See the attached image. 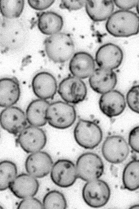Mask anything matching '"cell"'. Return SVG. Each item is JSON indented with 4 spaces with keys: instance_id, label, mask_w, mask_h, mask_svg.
I'll return each instance as SVG.
<instances>
[{
    "instance_id": "1",
    "label": "cell",
    "mask_w": 139,
    "mask_h": 209,
    "mask_svg": "<svg viewBox=\"0 0 139 209\" xmlns=\"http://www.w3.org/2000/svg\"><path fill=\"white\" fill-rule=\"evenodd\" d=\"M106 30L117 37H127L139 32V16L129 10H119L113 12L107 19Z\"/></svg>"
},
{
    "instance_id": "2",
    "label": "cell",
    "mask_w": 139,
    "mask_h": 209,
    "mask_svg": "<svg viewBox=\"0 0 139 209\" xmlns=\"http://www.w3.org/2000/svg\"><path fill=\"white\" fill-rule=\"evenodd\" d=\"M44 44L47 56L56 63L67 61L74 51L73 40L70 35L66 33L59 32L47 37Z\"/></svg>"
},
{
    "instance_id": "3",
    "label": "cell",
    "mask_w": 139,
    "mask_h": 209,
    "mask_svg": "<svg viewBox=\"0 0 139 209\" xmlns=\"http://www.w3.org/2000/svg\"><path fill=\"white\" fill-rule=\"evenodd\" d=\"M76 118L74 107L66 102L58 101L50 104L47 110V122L51 127L65 129L71 126Z\"/></svg>"
},
{
    "instance_id": "4",
    "label": "cell",
    "mask_w": 139,
    "mask_h": 209,
    "mask_svg": "<svg viewBox=\"0 0 139 209\" xmlns=\"http://www.w3.org/2000/svg\"><path fill=\"white\" fill-rule=\"evenodd\" d=\"M74 136L77 144L86 149H92L97 146L103 138L102 130L94 122L80 119L74 130Z\"/></svg>"
},
{
    "instance_id": "5",
    "label": "cell",
    "mask_w": 139,
    "mask_h": 209,
    "mask_svg": "<svg viewBox=\"0 0 139 209\" xmlns=\"http://www.w3.org/2000/svg\"><path fill=\"white\" fill-rule=\"evenodd\" d=\"M76 169L78 177L89 181L98 179L102 175L104 170L103 162L96 154L91 152L84 153L77 158Z\"/></svg>"
},
{
    "instance_id": "6",
    "label": "cell",
    "mask_w": 139,
    "mask_h": 209,
    "mask_svg": "<svg viewBox=\"0 0 139 209\" xmlns=\"http://www.w3.org/2000/svg\"><path fill=\"white\" fill-rule=\"evenodd\" d=\"M111 195L110 188L104 181L96 179L88 181L82 190L83 199L88 206L99 208L106 205Z\"/></svg>"
},
{
    "instance_id": "7",
    "label": "cell",
    "mask_w": 139,
    "mask_h": 209,
    "mask_svg": "<svg viewBox=\"0 0 139 209\" xmlns=\"http://www.w3.org/2000/svg\"><path fill=\"white\" fill-rule=\"evenodd\" d=\"M102 152L107 161L116 164L122 162L127 159L129 149L127 142L123 137L113 135L106 138L102 146Z\"/></svg>"
},
{
    "instance_id": "8",
    "label": "cell",
    "mask_w": 139,
    "mask_h": 209,
    "mask_svg": "<svg viewBox=\"0 0 139 209\" xmlns=\"http://www.w3.org/2000/svg\"><path fill=\"white\" fill-rule=\"evenodd\" d=\"M47 140L46 134L42 129L30 125L18 134L16 142L24 152L32 153L42 149Z\"/></svg>"
},
{
    "instance_id": "9",
    "label": "cell",
    "mask_w": 139,
    "mask_h": 209,
    "mask_svg": "<svg viewBox=\"0 0 139 209\" xmlns=\"http://www.w3.org/2000/svg\"><path fill=\"white\" fill-rule=\"evenodd\" d=\"M58 92L66 102L76 104L85 99L87 90L85 84L81 79L73 76L67 77L60 82Z\"/></svg>"
},
{
    "instance_id": "10",
    "label": "cell",
    "mask_w": 139,
    "mask_h": 209,
    "mask_svg": "<svg viewBox=\"0 0 139 209\" xmlns=\"http://www.w3.org/2000/svg\"><path fill=\"white\" fill-rule=\"evenodd\" d=\"M50 177L55 184L64 188L72 186L78 177L74 164L66 159H59L55 162L51 170Z\"/></svg>"
},
{
    "instance_id": "11",
    "label": "cell",
    "mask_w": 139,
    "mask_h": 209,
    "mask_svg": "<svg viewBox=\"0 0 139 209\" xmlns=\"http://www.w3.org/2000/svg\"><path fill=\"white\" fill-rule=\"evenodd\" d=\"M123 58V53L121 47L110 43L101 46L95 55V61L100 68L112 70L120 66Z\"/></svg>"
},
{
    "instance_id": "12",
    "label": "cell",
    "mask_w": 139,
    "mask_h": 209,
    "mask_svg": "<svg viewBox=\"0 0 139 209\" xmlns=\"http://www.w3.org/2000/svg\"><path fill=\"white\" fill-rule=\"evenodd\" d=\"M0 117L1 127L10 134L16 135L26 127V115L23 111L18 107H6L1 112Z\"/></svg>"
},
{
    "instance_id": "13",
    "label": "cell",
    "mask_w": 139,
    "mask_h": 209,
    "mask_svg": "<svg viewBox=\"0 0 139 209\" xmlns=\"http://www.w3.org/2000/svg\"><path fill=\"white\" fill-rule=\"evenodd\" d=\"M53 164L52 159L49 154L39 151L32 153L27 157L25 166L28 174L35 178H42L49 174Z\"/></svg>"
},
{
    "instance_id": "14",
    "label": "cell",
    "mask_w": 139,
    "mask_h": 209,
    "mask_svg": "<svg viewBox=\"0 0 139 209\" xmlns=\"http://www.w3.org/2000/svg\"><path fill=\"white\" fill-rule=\"evenodd\" d=\"M16 20H5L1 27V43L9 48L23 45L25 40V30L21 22Z\"/></svg>"
},
{
    "instance_id": "15",
    "label": "cell",
    "mask_w": 139,
    "mask_h": 209,
    "mask_svg": "<svg viewBox=\"0 0 139 209\" xmlns=\"http://www.w3.org/2000/svg\"><path fill=\"white\" fill-rule=\"evenodd\" d=\"M102 112L109 117L117 116L124 111L126 106L123 94L117 90H112L102 95L99 100Z\"/></svg>"
},
{
    "instance_id": "16",
    "label": "cell",
    "mask_w": 139,
    "mask_h": 209,
    "mask_svg": "<svg viewBox=\"0 0 139 209\" xmlns=\"http://www.w3.org/2000/svg\"><path fill=\"white\" fill-rule=\"evenodd\" d=\"M39 187L38 181L35 177L29 174L22 173L10 183L9 188L16 197L24 199L35 196Z\"/></svg>"
},
{
    "instance_id": "17",
    "label": "cell",
    "mask_w": 139,
    "mask_h": 209,
    "mask_svg": "<svg viewBox=\"0 0 139 209\" xmlns=\"http://www.w3.org/2000/svg\"><path fill=\"white\" fill-rule=\"evenodd\" d=\"M33 91L40 99L46 100L54 96L57 90L56 81L54 76L47 72L37 74L32 81Z\"/></svg>"
},
{
    "instance_id": "18",
    "label": "cell",
    "mask_w": 139,
    "mask_h": 209,
    "mask_svg": "<svg viewBox=\"0 0 139 209\" xmlns=\"http://www.w3.org/2000/svg\"><path fill=\"white\" fill-rule=\"evenodd\" d=\"M90 85L96 92L103 94L113 89L117 77L113 70L100 68L95 70L89 78Z\"/></svg>"
},
{
    "instance_id": "19",
    "label": "cell",
    "mask_w": 139,
    "mask_h": 209,
    "mask_svg": "<svg viewBox=\"0 0 139 209\" xmlns=\"http://www.w3.org/2000/svg\"><path fill=\"white\" fill-rule=\"evenodd\" d=\"M95 68L94 59L89 53L84 51L74 54L69 65L70 71L73 75L81 79L90 76Z\"/></svg>"
},
{
    "instance_id": "20",
    "label": "cell",
    "mask_w": 139,
    "mask_h": 209,
    "mask_svg": "<svg viewBox=\"0 0 139 209\" xmlns=\"http://www.w3.org/2000/svg\"><path fill=\"white\" fill-rule=\"evenodd\" d=\"M0 106L7 107L19 100L20 90L18 80L15 77L4 78L0 81Z\"/></svg>"
},
{
    "instance_id": "21",
    "label": "cell",
    "mask_w": 139,
    "mask_h": 209,
    "mask_svg": "<svg viewBox=\"0 0 139 209\" xmlns=\"http://www.w3.org/2000/svg\"><path fill=\"white\" fill-rule=\"evenodd\" d=\"M114 3L111 0L86 1V12L90 18L95 22L107 19L113 13Z\"/></svg>"
},
{
    "instance_id": "22",
    "label": "cell",
    "mask_w": 139,
    "mask_h": 209,
    "mask_svg": "<svg viewBox=\"0 0 139 209\" xmlns=\"http://www.w3.org/2000/svg\"><path fill=\"white\" fill-rule=\"evenodd\" d=\"M37 26L43 34L53 35L59 32L63 25L62 17L58 13L52 11L39 13L37 15Z\"/></svg>"
},
{
    "instance_id": "23",
    "label": "cell",
    "mask_w": 139,
    "mask_h": 209,
    "mask_svg": "<svg viewBox=\"0 0 139 209\" xmlns=\"http://www.w3.org/2000/svg\"><path fill=\"white\" fill-rule=\"evenodd\" d=\"M46 100L36 99L28 105L26 112L27 121L31 125L43 126L47 122L46 112L49 105Z\"/></svg>"
},
{
    "instance_id": "24",
    "label": "cell",
    "mask_w": 139,
    "mask_h": 209,
    "mask_svg": "<svg viewBox=\"0 0 139 209\" xmlns=\"http://www.w3.org/2000/svg\"><path fill=\"white\" fill-rule=\"evenodd\" d=\"M124 187L130 191L139 188V160L130 162L125 166L122 174Z\"/></svg>"
},
{
    "instance_id": "25",
    "label": "cell",
    "mask_w": 139,
    "mask_h": 209,
    "mask_svg": "<svg viewBox=\"0 0 139 209\" xmlns=\"http://www.w3.org/2000/svg\"><path fill=\"white\" fill-rule=\"evenodd\" d=\"M0 191H4L9 187L10 183L16 177L17 169L15 164L8 160L0 163Z\"/></svg>"
},
{
    "instance_id": "26",
    "label": "cell",
    "mask_w": 139,
    "mask_h": 209,
    "mask_svg": "<svg viewBox=\"0 0 139 209\" xmlns=\"http://www.w3.org/2000/svg\"><path fill=\"white\" fill-rule=\"evenodd\" d=\"M24 0H1V12L4 16L9 18L18 17L23 10Z\"/></svg>"
},
{
    "instance_id": "27",
    "label": "cell",
    "mask_w": 139,
    "mask_h": 209,
    "mask_svg": "<svg viewBox=\"0 0 139 209\" xmlns=\"http://www.w3.org/2000/svg\"><path fill=\"white\" fill-rule=\"evenodd\" d=\"M44 209L66 208L67 202L64 195L59 191L53 190L47 193L43 200Z\"/></svg>"
},
{
    "instance_id": "28",
    "label": "cell",
    "mask_w": 139,
    "mask_h": 209,
    "mask_svg": "<svg viewBox=\"0 0 139 209\" xmlns=\"http://www.w3.org/2000/svg\"><path fill=\"white\" fill-rule=\"evenodd\" d=\"M126 101L129 108L139 114V84L132 86L126 95Z\"/></svg>"
},
{
    "instance_id": "29",
    "label": "cell",
    "mask_w": 139,
    "mask_h": 209,
    "mask_svg": "<svg viewBox=\"0 0 139 209\" xmlns=\"http://www.w3.org/2000/svg\"><path fill=\"white\" fill-rule=\"evenodd\" d=\"M18 209H44L43 205L37 199L33 197L24 199L19 203Z\"/></svg>"
},
{
    "instance_id": "30",
    "label": "cell",
    "mask_w": 139,
    "mask_h": 209,
    "mask_svg": "<svg viewBox=\"0 0 139 209\" xmlns=\"http://www.w3.org/2000/svg\"><path fill=\"white\" fill-rule=\"evenodd\" d=\"M86 1L85 0H62L59 7L62 9L70 11L77 10L85 6Z\"/></svg>"
},
{
    "instance_id": "31",
    "label": "cell",
    "mask_w": 139,
    "mask_h": 209,
    "mask_svg": "<svg viewBox=\"0 0 139 209\" xmlns=\"http://www.w3.org/2000/svg\"><path fill=\"white\" fill-rule=\"evenodd\" d=\"M129 143L132 149L139 153V126L134 127L130 131L129 136Z\"/></svg>"
},
{
    "instance_id": "32",
    "label": "cell",
    "mask_w": 139,
    "mask_h": 209,
    "mask_svg": "<svg viewBox=\"0 0 139 209\" xmlns=\"http://www.w3.org/2000/svg\"><path fill=\"white\" fill-rule=\"evenodd\" d=\"M54 1V0L28 1V4L32 8L36 10H40L49 7Z\"/></svg>"
},
{
    "instance_id": "33",
    "label": "cell",
    "mask_w": 139,
    "mask_h": 209,
    "mask_svg": "<svg viewBox=\"0 0 139 209\" xmlns=\"http://www.w3.org/2000/svg\"><path fill=\"white\" fill-rule=\"evenodd\" d=\"M137 0H115L114 4L121 9L129 10L136 6Z\"/></svg>"
},
{
    "instance_id": "34",
    "label": "cell",
    "mask_w": 139,
    "mask_h": 209,
    "mask_svg": "<svg viewBox=\"0 0 139 209\" xmlns=\"http://www.w3.org/2000/svg\"><path fill=\"white\" fill-rule=\"evenodd\" d=\"M130 209H139V204L134 205L130 208Z\"/></svg>"
},
{
    "instance_id": "35",
    "label": "cell",
    "mask_w": 139,
    "mask_h": 209,
    "mask_svg": "<svg viewBox=\"0 0 139 209\" xmlns=\"http://www.w3.org/2000/svg\"><path fill=\"white\" fill-rule=\"evenodd\" d=\"M136 7L137 12L139 15V1H138Z\"/></svg>"
}]
</instances>
